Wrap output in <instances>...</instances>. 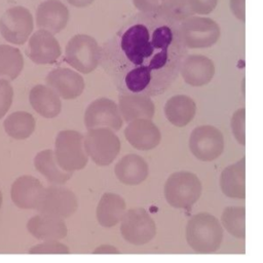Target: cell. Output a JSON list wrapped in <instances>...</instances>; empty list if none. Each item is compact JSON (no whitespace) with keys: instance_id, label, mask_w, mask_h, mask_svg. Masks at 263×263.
Returning a JSON list of instances; mask_svg holds the SVG:
<instances>
[{"instance_id":"28","label":"cell","mask_w":263,"mask_h":263,"mask_svg":"<svg viewBox=\"0 0 263 263\" xmlns=\"http://www.w3.org/2000/svg\"><path fill=\"white\" fill-rule=\"evenodd\" d=\"M35 118L32 114L25 111H16L11 113L4 120L3 126L5 133L16 140L29 138L35 129Z\"/></svg>"},{"instance_id":"17","label":"cell","mask_w":263,"mask_h":263,"mask_svg":"<svg viewBox=\"0 0 263 263\" xmlns=\"http://www.w3.org/2000/svg\"><path fill=\"white\" fill-rule=\"evenodd\" d=\"M184 81L194 87L208 84L215 75L214 62L205 55L187 54L180 68V72Z\"/></svg>"},{"instance_id":"9","label":"cell","mask_w":263,"mask_h":263,"mask_svg":"<svg viewBox=\"0 0 263 263\" xmlns=\"http://www.w3.org/2000/svg\"><path fill=\"white\" fill-rule=\"evenodd\" d=\"M78 209L76 194L69 188L61 185L44 187L36 211L39 214L57 218H68Z\"/></svg>"},{"instance_id":"1","label":"cell","mask_w":263,"mask_h":263,"mask_svg":"<svg viewBox=\"0 0 263 263\" xmlns=\"http://www.w3.org/2000/svg\"><path fill=\"white\" fill-rule=\"evenodd\" d=\"M187 51L178 22L139 12L101 46L100 65L119 92L151 98L173 84Z\"/></svg>"},{"instance_id":"22","label":"cell","mask_w":263,"mask_h":263,"mask_svg":"<svg viewBox=\"0 0 263 263\" xmlns=\"http://www.w3.org/2000/svg\"><path fill=\"white\" fill-rule=\"evenodd\" d=\"M116 178L125 185L135 186L143 183L149 175V166L146 160L135 153L121 157L114 166Z\"/></svg>"},{"instance_id":"12","label":"cell","mask_w":263,"mask_h":263,"mask_svg":"<svg viewBox=\"0 0 263 263\" xmlns=\"http://www.w3.org/2000/svg\"><path fill=\"white\" fill-rule=\"evenodd\" d=\"M122 123L117 104L108 98H99L92 101L84 112V124L87 129L106 127L117 132Z\"/></svg>"},{"instance_id":"26","label":"cell","mask_w":263,"mask_h":263,"mask_svg":"<svg viewBox=\"0 0 263 263\" xmlns=\"http://www.w3.org/2000/svg\"><path fill=\"white\" fill-rule=\"evenodd\" d=\"M196 112L195 102L188 96L176 95L170 98L164 106L166 119L175 126L183 127L194 117Z\"/></svg>"},{"instance_id":"18","label":"cell","mask_w":263,"mask_h":263,"mask_svg":"<svg viewBox=\"0 0 263 263\" xmlns=\"http://www.w3.org/2000/svg\"><path fill=\"white\" fill-rule=\"evenodd\" d=\"M69 21V10L60 0H46L39 4L36 11V24L39 29L58 34Z\"/></svg>"},{"instance_id":"3","label":"cell","mask_w":263,"mask_h":263,"mask_svg":"<svg viewBox=\"0 0 263 263\" xmlns=\"http://www.w3.org/2000/svg\"><path fill=\"white\" fill-rule=\"evenodd\" d=\"M201 191L199 178L188 171L173 173L163 188L165 200L175 209H190L199 199Z\"/></svg>"},{"instance_id":"31","label":"cell","mask_w":263,"mask_h":263,"mask_svg":"<svg viewBox=\"0 0 263 263\" xmlns=\"http://www.w3.org/2000/svg\"><path fill=\"white\" fill-rule=\"evenodd\" d=\"M246 109H237L231 118V129L232 134L238 144L241 146L246 145Z\"/></svg>"},{"instance_id":"6","label":"cell","mask_w":263,"mask_h":263,"mask_svg":"<svg viewBox=\"0 0 263 263\" xmlns=\"http://www.w3.org/2000/svg\"><path fill=\"white\" fill-rule=\"evenodd\" d=\"M101 46L97 40L86 34L74 35L65 48V60L75 70L88 74L100 65Z\"/></svg>"},{"instance_id":"16","label":"cell","mask_w":263,"mask_h":263,"mask_svg":"<svg viewBox=\"0 0 263 263\" xmlns=\"http://www.w3.org/2000/svg\"><path fill=\"white\" fill-rule=\"evenodd\" d=\"M44 187L35 177L24 175L16 178L10 187V198L23 210H36Z\"/></svg>"},{"instance_id":"11","label":"cell","mask_w":263,"mask_h":263,"mask_svg":"<svg viewBox=\"0 0 263 263\" xmlns=\"http://www.w3.org/2000/svg\"><path fill=\"white\" fill-rule=\"evenodd\" d=\"M34 28L33 16L29 9L14 6L7 9L0 18V33L13 44H24Z\"/></svg>"},{"instance_id":"13","label":"cell","mask_w":263,"mask_h":263,"mask_svg":"<svg viewBox=\"0 0 263 263\" xmlns=\"http://www.w3.org/2000/svg\"><path fill=\"white\" fill-rule=\"evenodd\" d=\"M62 50L55 37L45 31L38 30L29 39L27 54L37 65L53 64L61 57Z\"/></svg>"},{"instance_id":"14","label":"cell","mask_w":263,"mask_h":263,"mask_svg":"<svg viewBox=\"0 0 263 263\" xmlns=\"http://www.w3.org/2000/svg\"><path fill=\"white\" fill-rule=\"evenodd\" d=\"M45 81L47 86L52 88L60 98L74 100L82 95L84 90V79L74 70L69 68H57L50 71Z\"/></svg>"},{"instance_id":"25","label":"cell","mask_w":263,"mask_h":263,"mask_svg":"<svg viewBox=\"0 0 263 263\" xmlns=\"http://www.w3.org/2000/svg\"><path fill=\"white\" fill-rule=\"evenodd\" d=\"M29 101L32 108L44 118L57 117L62 110L61 98L47 85L33 86L29 93Z\"/></svg>"},{"instance_id":"2","label":"cell","mask_w":263,"mask_h":263,"mask_svg":"<svg viewBox=\"0 0 263 263\" xmlns=\"http://www.w3.org/2000/svg\"><path fill=\"white\" fill-rule=\"evenodd\" d=\"M223 236L220 221L210 213H197L186 224V240L195 253H216L222 245Z\"/></svg>"},{"instance_id":"8","label":"cell","mask_w":263,"mask_h":263,"mask_svg":"<svg viewBox=\"0 0 263 263\" xmlns=\"http://www.w3.org/2000/svg\"><path fill=\"white\" fill-rule=\"evenodd\" d=\"M120 233L132 245H146L156 235V224L144 208H134L125 211L120 221Z\"/></svg>"},{"instance_id":"19","label":"cell","mask_w":263,"mask_h":263,"mask_svg":"<svg viewBox=\"0 0 263 263\" xmlns=\"http://www.w3.org/2000/svg\"><path fill=\"white\" fill-rule=\"evenodd\" d=\"M26 227L32 236L42 241H60L68 233L67 225L63 219L43 214L31 217Z\"/></svg>"},{"instance_id":"10","label":"cell","mask_w":263,"mask_h":263,"mask_svg":"<svg viewBox=\"0 0 263 263\" xmlns=\"http://www.w3.org/2000/svg\"><path fill=\"white\" fill-rule=\"evenodd\" d=\"M189 149L200 161H213L224 151V136L213 125L195 127L189 137Z\"/></svg>"},{"instance_id":"35","label":"cell","mask_w":263,"mask_h":263,"mask_svg":"<svg viewBox=\"0 0 263 263\" xmlns=\"http://www.w3.org/2000/svg\"><path fill=\"white\" fill-rule=\"evenodd\" d=\"M229 6L234 14V16L240 21L245 22L246 20V0H230Z\"/></svg>"},{"instance_id":"20","label":"cell","mask_w":263,"mask_h":263,"mask_svg":"<svg viewBox=\"0 0 263 263\" xmlns=\"http://www.w3.org/2000/svg\"><path fill=\"white\" fill-rule=\"evenodd\" d=\"M117 107L122 120L127 123L141 118L152 119L155 111L151 98L140 93H121Z\"/></svg>"},{"instance_id":"4","label":"cell","mask_w":263,"mask_h":263,"mask_svg":"<svg viewBox=\"0 0 263 263\" xmlns=\"http://www.w3.org/2000/svg\"><path fill=\"white\" fill-rule=\"evenodd\" d=\"M54 157L59 166L67 172L72 173L85 167L88 156L83 146V135L77 130H61L54 142Z\"/></svg>"},{"instance_id":"30","label":"cell","mask_w":263,"mask_h":263,"mask_svg":"<svg viewBox=\"0 0 263 263\" xmlns=\"http://www.w3.org/2000/svg\"><path fill=\"white\" fill-rule=\"evenodd\" d=\"M220 223L232 236L243 239L246 236V208L226 206L222 212Z\"/></svg>"},{"instance_id":"37","label":"cell","mask_w":263,"mask_h":263,"mask_svg":"<svg viewBox=\"0 0 263 263\" xmlns=\"http://www.w3.org/2000/svg\"><path fill=\"white\" fill-rule=\"evenodd\" d=\"M69 4H71L74 7H86L88 5H90L95 0H67Z\"/></svg>"},{"instance_id":"38","label":"cell","mask_w":263,"mask_h":263,"mask_svg":"<svg viewBox=\"0 0 263 263\" xmlns=\"http://www.w3.org/2000/svg\"><path fill=\"white\" fill-rule=\"evenodd\" d=\"M2 201H3V196H2V192L0 190V209H1V205H2Z\"/></svg>"},{"instance_id":"5","label":"cell","mask_w":263,"mask_h":263,"mask_svg":"<svg viewBox=\"0 0 263 263\" xmlns=\"http://www.w3.org/2000/svg\"><path fill=\"white\" fill-rule=\"evenodd\" d=\"M85 153L99 166L111 164L120 151V140L110 128L87 129L83 136Z\"/></svg>"},{"instance_id":"32","label":"cell","mask_w":263,"mask_h":263,"mask_svg":"<svg viewBox=\"0 0 263 263\" xmlns=\"http://www.w3.org/2000/svg\"><path fill=\"white\" fill-rule=\"evenodd\" d=\"M30 254H69L70 249L67 245L58 241H42L30 248Z\"/></svg>"},{"instance_id":"15","label":"cell","mask_w":263,"mask_h":263,"mask_svg":"<svg viewBox=\"0 0 263 263\" xmlns=\"http://www.w3.org/2000/svg\"><path fill=\"white\" fill-rule=\"evenodd\" d=\"M124 136L135 149L141 151L156 148L161 140V133L157 125L151 119L146 118L128 122L124 129Z\"/></svg>"},{"instance_id":"29","label":"cell","mask_w":263,"mask_h":263,"mask_svg":"<svg viewBox=\"0 0 263 263\" xmlns=\"http://www.w3.org/2000/svg\"><path fill=\"white\" fill-rule=\"evenodd\" d=\"M24 58L16 47L0 44V78L14 80L22 72Z\"/></svg>"},{"instance_id":"36","label":"cell","mask_w":263,"mask_h":263,"mask_svg":"<svg viewBox=\"0 0 263 263\" xmlns=\"http://www.w3.org/2000/svg\"><path fill=\"white\" fill-rule=\"evenodd\" d=\"M93 254H119L120 251L113 245L109 243H104L98 246L93 251Z\"/></svg>"},{"instance_id":"33","label":"cell","mask_w":263,"mask_h":263,"mask_svg":"<svg viewBox=\"0 0 263 263\" xmlns=\"http://www.w3.org/2000/svg\"><path fill=\"white\" fill-rule=\"evenodd\" d=\"M13 99V89L10 83L4 79H0V119L9 110Z\"/></svg>"},{"instance_id":"21","label":"cell","mask_w":263,"mask_h":263,"mask_svg":"<svg viewBox=\"0 0 263 263\" xmlns=\"http://www.w3.org/2000/svg\"><path fill=\"white\" fill-rule=\"evenodd\" d=\"M218 0H165L163 15L178 23L194 14H209L217 6Z\"/></svg>"},{"instance_id":"24","label":"cell","mask_w":263,"mask_h":263,"mask_svg":"<svg viewBox=\"0 0 263 263\" xmlns=\"http://www.w3.org/2000/svg\"><path fill=\"white\" fill-rule=\"evenodd\" d=\"M125 210L126 203L121 195L106 192L101 196L96 209L97 221L103 227H113L121 221Z\"/></svg>"},{"instance_id":"34","label":"cell","mask_w":263,"mask_h":263,"mask_svg":"<svg viewBox=\"0 0 263 263\" xmlns=\"http://www.w3.org/2000/svg\"><path fill=\"white\" fill-rule=\"evenodd\" d=\"M135 7L142 13L163 15L165 0H133Z\"/></svg>"},{"instance_id":"27","label":"cell","mask_w":263,"mask_h":263,"mask_svg":"<svg viewBox=\"0 0 263 263\" xmlns=\"http://www.w3.org/2000/svg\"><path fill=\"white\" fill-rule=\"evenodd\" d=\"M34 166L52 185L65 184L72 177V173H67L59 166L51 149L38 152L34 157Z\"/></svg>"},{"instance_id":"23","label":"cell","mask_w":263,"mask_h":263,"mask_svg":"<svg viewBox=\"0 0 263 263\" xmlns=\"http://www.w3.org/2000/svg\"><path fill=\"white\" fill-rule=\"evenodd\" d=\"M246 158L241 157L236 162L226 166L219 178L220 189L223 194L232 199L246 197Z\"/></svg>"},{"instance_id":"7","label":"cell","mask_w":263,"mask_h":263,"mask_svg":"<svg viewBox=\"0 0 263 263\" xmlns=\"http://www.w3.org/2000/svg\"><path fill=\"white\" fill-rule=\"evenodd\" d=\"M182 39L187 48H208L219 39V25L210 17L189 16L179 23Z\"/></svg>"}]
</instances>
